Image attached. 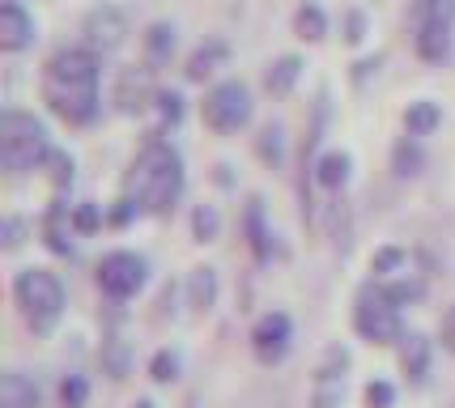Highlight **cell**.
Returning <instances> with one entry per match:
<instances>
[{"instance_id": "obj_1", "label": "cell", "mask_w": 455, "mask_h": 408, "mask_svg": "<svg viewBox=\"0 0 455 408\" xmlns=\"http://www.w3.org/2000/svg\"><path fill=\"white\" fill-rule=\"evenodd\" d=\"M43 102L64 124H94L99 116V52L90 47H60L43 68Z\"/></svg>"}, {"instance_id": "obj_2", "label": "cell", "mask_w": 455, "mask_h": 408, "mask_svg": "<svg viewBox=\"0 0 455 408\" xmlns=\"http://www.w3.org/2000/svg\"><path fill=\"white\" fill-rule=\"evenodd\" d=\"M124 196H132L145 213L166 217L179 204L183 196V157H179L175 145L166 140H149L137 154V162L128 166V179H124Z\"/></svg>"}, {"instance_id": "obj_3", "label": "cell", "mask_w": 455, "mask_h": 408, "mask_svg": "<svg viewBox=\"0 0 455 408\" xmlns=\"http://www.w3.org/2000/svg\"><path fill=\"white\" fill-rule=\"evenodd\" d=\"M13 302L35 336H52L60 315H64V285L47 268H21L13 276Z\"/></svg>"}, {"instance_id": "obj_4", "label": "cell", "mask_w": 455, "mask_h": 408, "mask_svg": "<svg viewBox=\"0 0 455 408\" xmlns=\"http://www.w3.org/2000/svg\"><path fill=\"white\" fill-rule=\"evenodd\" d=\"M47 157H52V140H47L43 119L26 116V111H4L0 116V166L9 175L39 171Z\"/></svg>"}, {"instance_id": "obj_5", "label": "cell", "mask_w": 455, "mask_h": 408, "mask_svg": "<svg viewBox=\"0 0 455 408\" xmlns=\"http://www.w3.org/2000/svg\"><path fill=\"white\" fill-rule=\"evenodd\" d=\"M354 332L366 340V345H400L404 336V319H400V307L387 298V290L379 281H366L354 298Z\"/></svg>"}, {"instance_id": "obj_6", "label": "cell", "mask_w": 455, "mask_h": 408, "mask_svg": "<svg viewBox=\"0 0 455 408\" xmlns=\"http://www.w3.org/2000/svg\"><path fill=\"white\" fill-rule=\"evenodd\" d=\"M200 116L221 136L238 132V128H247V119H251V90H247L243 81H221V85H213V90L204 94Z\"/></svg>"}, {"instance_id": "obj_7", "label": "cell", "mask_w": 455, "mask_h": 408, "mask_svg": "<svg viewBox=\"0 0 455 408\" xmlns=\"http://www.w3.org/2000/svg\"><path fill=\"white\" fill-rule=\"evenodd\" d=\"M94 281H99V290L107 293L111 302H128V298H137V293L145 290L149 264H145V255H137V252H111L99 260Z\"/></svg>"}, {"instance_id": "obj_8", "label": "cell", "mask_w": 455, "mask_h": 408, "mask_svg": "<svg viewBox=\"0 0 455 408\" xmlns=\"http://www.w3.org/2000/svg\"><path fill=\"white\" fill-rule=\"evenodd\" d=\"M294 349V319L285 311H264L251 328V353H256L259 366H281Z\"/></svg>"}, {"instance_id": "obj_9", "label": "cell", "mask_w": 455, "mask_h": 408, "mask_svg": "<svg viewBox=\"0 0 455 408\" xmlns=\"http://www.w3.org/2000/svg\"><path fill=\"white\" fill-rule=\"evenodd\" d=\"M81 35H85V47H90V52H116V47H124L128 35H132V13H128L124 4H99V9L85 13Z\"/></svg>"}, {"instance_id": "obj_10", "label": "cell", "mask_w": 455, "mask_h": 408, "mask_svg": "<svg viewBox=\"0 0 455 408\" xmlns=\"http://www.w3.org/2000/svg\"><path fill=\"white\" fill-rule=\"evenodd\" d=\"M158 98V90H154V68L145 64V68H124L116 81V107L124 111V116H137V111H145L149 102Z\"/></svg>"}, {"instance_id": "obj_11", "label": "cell", "mask_w": 455, "mask_h": 408, "mask_svg": "<svg viewBox=\"0 0 455 408\" xmlns=\"http://www.w3.org/2000/svg\"><path fill=\"white\" fill-rule=\"evenodd\" d=\"M396 357H400V374L421 388L426 379H430V362H435V340L430 336H421V332H404L396 345Z\"/></svg>"}, {"instance_id": "obj_12", "label": "cell", "mask_w": 455, "mask_h": 408, "mask_svg": "<svg viewBox=\"0 0 455 408\" xmlns=\"http://www.w3.org/2000/svg\"><path fill=\"white\" fill-rule=\"evenodd\" d=\"M30 43H35V18L18 0H4L0 4V52H26Z\"/></svg>"}, {"instance_id": "obj_13", "label": "cell", "mask_w": 455, "mask_h": 408, "mask_svg": "<svg viewBox=\"0 0 455 408\" xmlns=\"http://www.w3.org/2000/svg\"><path fill=\"white\" fill-rule=\"evenodd\" d=\"M73 234H77V226H73V213H68V204H64V200H56V204L47 209V221H43V243H47V252H52V255H64V260H73V252H77Z\"/></svg>"}, {"instance_id": "obj_14", "label": "cell", "mask_w": 455, "mask_h": 408, "mask_svg": "<svg viewBox=\"0 0 455 408\" xmlns=\"http://www.w3.org/2000/svg\"><path fill=\"white\" fill-rule=\"evenodd\" d=\"M349 171H354V157L345 149H328V154H319L311 162V175H315V183L323 192H340L349 183Z\"/></svg>"}, {"instance_id": "obj_15", "label": "cell", "mask_w": 455, "mask_h": 408, "mask_svg": "<svg viewBox=\"0 0 455 408\" xmlns=\"http://www.w3.org/2000/svg\"><path fill=\"white\" fill-rule=\"evenodd\" d=\"M417 56L430 64L451 56V21H417Z\"/></svg>"}, {"instance_id": "obj_16", "label": "cell", "mask_w": 455, "mask_h": 408, "mask_svg": "<svg viewBox=\"0 0 455 408\" xmlns=\"http://www.w3.org/2000/svg\"><path fill=\"white\" fill-rule=\"evenodd\" d=\"M0 408H43V391L21 370H9L0 379Z\"/></svg>"}, {"instance_id": "obj_17", "label": "cell", "mask_w": 455, "mask_h": 408, "mask_svg": "<svg viewBox=\"0 0 455 408\" xmlns=\"http://www.w3.org/2000/svg\"><path fill=\"white\" fill-rule=\"evenodd\" d=\"M183 293H188V307H192V311H213V307H218V268H209V264L192 268Z\"/></svg>"}, {"instance_id": "obj_18", "label": "cell", "mask_w": 455, "mask_h": 408, "mask_svg": "<svg viewBox=\"0 0 455 408\" xmlns=\"http://www.w3.org/2000/svg\"><path fill=\"white\" fill-rule=\"evenodd\" d=\"M226 60H230V47L221 39H209L204 47H196V52L188 56V68H183V73H188V81H209L218 68H226Z\"/></svg>"}, {"instance_id": "obj_19", "label": "cell", "mask_w": 455, "mask_h": 408, "mask_svg": "<svg viewBox=\"0 0 455 408\" xmlns=\"http://www.w3.org/2000/svg\"><path fill=\"white\" fill-rule=\"evenodd\" d=\"M243 230H247L251 255H256L259 264H268V260H273V234H268V226H264V200H251V204H247Z\"/></svg>"}, {"instance_id": "obj_20", "label": "cell", "mask_w": 455, "mask_h": 408, "mask_svg": "<svg viewBox=\"0 0 455 408\" xmlns=\"http://www.w3.org/2000/svg\"><path fill=\"white\" fill-rule=\"evenodd\" d=\"M298 77H302V60L298 56H277L273 64H268V73H264V90H268L273 98H285L298 85Z\"/></svg>"}, {"instance_id": "obj_21", "label": "cell", "mask_w": 455, "mask_h": 408, "mask_svg": "<svg viewBox=\"0 0 455 408\" xmlns=\"http://www.w3.org/2000/svg\"><path fill=\"white\" fill-rule=\"evenodd\" d=\"M171 56H175V26H171V21H154V26L145 30V64L158 68V64H166Z\"/></svg>"}, {"instance_id": "obj_22", "label": "cell", "mask_w": 455, "mask_h": 408, "mask_svg": "<svg viewBox=\"0 0 455 408\" xmlns=\"http://www.w3.org/2000/svg\"><path fill=\"white\" fill-rule=\"evenodd\" d=\"M438 124H443V107H438V102H430V98L409 102V111H404V128H409V136H430Z\"/></svg>"}, {"instance_id": "obj_23", "label": "cell", "mask_w": 455, "mask_h": 408, "mask_svg": "<svg viewBox=\"0 0 455 408\" xmlns=\"http://www.w3.org/2000/svg\"><path fill=\"white\" fill-rule=\"evenodd\" d=\"M294 35L307 43H319L323 35H328V18H323V9L319 4H302L294 13Z\"/></svg>"}, {"instance_id": "obj_24", "label": "cell", "mask_w": 455, "mask_h": 408, "mask_svg": "<svg viewBox=\"0 0 455 408\" xmlns=\"http://www.w3.org/2000/svg\"><path fill=\"white\" fill-rule=\"evenodd\" d=\"M56 396H60V408H85L90 404V379L77 374V370H68V374L60 379Z\"/></svg>"}, {"instance_id": "obj_25", "label": "cell", "mask_w": 455, "mask_h": 408, "mask_svg": "<svg viewBox=\"0 0 455 408\" xmlns=\"http://www.w3.org/2000/svg\"><path fill=\"white\" fill-rule=\"evenodd\" d=\"M392 166H396V175H400V179L421 175V166H426V154H421V145L404 136V140H400L396 149H392Z\"/></svg>"}, {"instance_id": "obj_26", "label": "cell", "mask_w": 455, "mask_h": 408, "mask_svg": "<svg viewBox=\"0 0 455 408\" xmlns=\"http://www.w3.org/2000/svg\"><path fill=\"white\" fill-rule=\"evenodd\" d=\"M383 290H387V298L396 302V307H413V302H421L426 298V281H409V276H392V281H379Z\"/></svg>"}, {"instance_id": "obj_27", "label": "cell", "mask_w": 455, "mask_h": 408, "mask_svg": "<svg viewBox=\"0 0 455 408\" xmlns=\"http://www.w3.org/2000/svg\"><path fill=\"white\" fill-rule=\"evenodd\" d=\"M404 264H409L404 247H379V252L371 255V272H375V281H392Z\"/></svg>"}, {"instance_id": "obj_28", "label": "cell", "mask_w": 455, "mask_h": 408, "mask_svg": "<svg viewBox=\"0 0 455 408\" xmlns=\"http://www.w3.org/2000/svg\"><path fill=\"white\" fill-rule=\"evenodd\" d=\"M128 366H132V353H128V345H124L119 336L102 340V370H107L111 379H124V374H128Z\"/></svg>"}, {"instance_id": "obj_29", "label": "cell", "mask_w": 455, "mask_h": 408, "mask_svg": "<svg viewBox=\"0 0 455 408\" xmlns=\"http://www.w3.org/2000/svg\"><path fill=\"white\" fill-rule=\"evenodd\" d=\"M221 234V213L213 204H196V213H192V238L196 243H213Z\"/></svg>"}, {"instance_id": "obj_30", "label": "cell", "mask_w": 455, "mask_h": 408, "mask_svg": "<svg viewBox=\"0 0 455 408\" xmlns=\"http://www.w3.org/2000/svg\"><path fill=\"white\" fill-rule=\"evenodd\" d=\"M179 370H183V357H179L175 349H158L149 357V379H154V383H175Z\"/></svg>"}, {"instance_id": "obj_31", "label": "cell", "mask_w": 455, "mask_h": 408, "mask_svg": "<svg viewBox=\"0 0 455 408\" xmlns=\"http://www.w3.org/2000/svg\"><path fill=\"white\" fill-rule=\"evenodd\" d=\"M340 400H345V379L319 374V379H315V396H311V408H340Z\"/></svg>"}, {"instance_id": "obj_32", "label": "cell", "mask_w": 455, "mask_h": 408, "mask_svg": "<svg viewBox=\"0 0 455 408\" xmlns=\"http://www.w3.org/2000/svg\"><path fill=\"white\" fill-rule=\"evenodd\" d=\"M417 21H451L455 26V0H413Z\"/></svg>"}, {"instance_id": "obj_33", "label": "cell", "mask_w": 455, "mask_h": 408, "mask_svg": "<svg viewBox=\"0 0 455 408\" xmlns=\"http://www.w3.org/2000/svg\"><path fill=\"white\" fill-rule=\"evenodd\" d=\"M362 400H366V408H396V388L387 379H371L366 391H362Z\"/></svg>"}, {"instance_id": "obj_34", "label": "cell", "mask_w": 455, "mask_h": 408, "mask_svg": "<svg viewBox=\"0 0 455 408\" xmlns=\"http://www.w3.org/2000/svg\"><path fill=\"white\" fill-rule=\"evenodd\" d=\"M154 107H158L162 124H179V119H183V98H179L175 90H162V94L154 98Z\"/></svg>"}, {"instance_id": "obj_35", "label": "cell", "mask_w": 455, "mask_h": 408, "mask_svg": "<svg viewBox=\"0 0 455 408\" xmlns=\"http://www.w3.org/2000/svg\"><path fill=\"white\" fill-rule=\"evenodd\" d=\"M281 124H268V128H264V132H259V157H264V162H273V166H277L281 162Z\"/></svg>"}, {"instance_id": "obj_36", "label": "cell", "mask_w": 455, "mask_h": 408, "mask_svg": "<svg viewBox=\"0 0 455 408\" xmlns=\"http://www.w3.org/2000/svg\"><path fill=\"white\" fill-rule=\"evenodd\" d=\"M21 243H26V221H21V217H4V226H0V247H4V252H18Z\"/></svg>"}, {"instance_id": "obj_37", "label": "cell", "mask_w": 455, "mask_h": 408, "mask_svg": "<svg viewBox=\"0 0 455 408\" xmlns=\"http://www.w3.org/2000/svg\"><path fill=\"white\" fill-rule=\"evenodd\" d=\"M73 226H77V234H94L102 226V213H99V204H90V200H85V204H77V209H73Z\"/></svg>"}, {"instance_id": "obj_38", "label": "cell", "mask_w": 455, "mask_h": 408, "mask_svg": "<svg viewBox=\"0 0 455 408\" xmlns=\"http://www.w3.org/2000/svg\"><path fill=\"white\" fill-rule=\"evenodd\" d=\"M47 166H52V179H56V188H68V183H73V157H68V154L52 149Z\"/></svg>"}, {"instance_id": "obj_39", "label": "cell", "mask_w": 455, "mask_h": 408, "mask_svg": "<svg viewBox=\"0 0 455 408\" xmlns=\"http://www.w3.org/2000/svg\"><path fill=\"white\" fill-rule=\"evenodd\" d=\"M140 213H145V209H140L132 196H119L116 209H111V217H107V221H111V226H128V221H132V217H140Z\"/></svg>"}, {"instance_id": "obj_40", "label": "cell", "mask_w": 455, "mask_h": 408, "mask_svg": "<svg viewBox=\"0 0 455 408\" xmlns=\"http://www.w3.org/2000/svg\"><path fill=\"white\" fill-rule=\"evenodd\" d=\"M345 366H349V349H340V345H332V349H328V362L319 366V374H332V379H345V374H340Z\"/></svg>"}, {"instance_id": "obj_41", "label": "cell", "mask_w": 455, "mask_h": 408, "mask_svg": "<svg viewBox=\"0 0 455 408\" xmlns=\"http://www.w3.org/2000/svg\"><path fill=\"white\" fill-rule=\"evenodd\" d=\"M438 345H443V353H451L455 357V307H447L443 324H438Z\"/></svg>"}, {"instance_id": "obj_42", "label": "cell", "mask_w": 455, "mask_h": 408, "mask_svg": "<svg viewBox=\"0 0 455 408\" xmlns=\"http://www.w3.org/2000/svg\"><path fill=\"white\" fill-rule=\"evenodd\" d=\"M345 30H349V35H345L349 43H362V35H366V18H362V13H349Z\"/></svg>"}, {"instance_id": "obj_43", "label": "cell", "mask_w": 455, "mask_h": 408, "mask_svg": "<svg viewBox=\"0 0 455 408\" xmlns=\"http://www.w3.org/2000/svg\"><path fill=\"white\" fill-rule=\"evenodd\" d=\"M375 68H379V56H371V60H362V64H357V73H354V81H357V85H362V81L371 77V73H375Z\"/></svg>"}, {"instance_id": "obj_44", "label": "cell", "mask_w": 455, "mask_h": 408, "mask_svg": "<svg viewBox=\"0 0 455 408\" xmlns=\"http://www.w3.org/2000/svg\"><path fill=\"white\" fill-rule=\"evenodd\" d=\"M137 408H158V404L154 400H137Z\"/></svg>"}]
</instances>
